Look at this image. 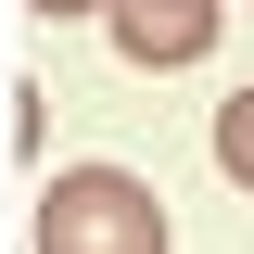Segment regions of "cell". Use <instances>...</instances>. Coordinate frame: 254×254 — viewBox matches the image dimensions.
Masks as SVG:
<instances>
[{
	"label": "cell",
	"instance_id": "cell-1",
	"mask_svg": "<svg viewBox=\"0 0 254 254\" xmlns=\"http://www.w3.org/2000/svg\"><path fill=\"white\" fill-rule=\"evenodd\" d=\"M38 254H165V203L127 165H76L38 190Z\"/></svg>",
	"mask_w": 254,
	"mask_h": 254
},
{
	"label": "cell",
	"instance_id": "cell-3",
	"mask_svg": "<svg viewBox=\"0 0 254 254\" xmlns=\"http://www.w3.org/2000/svg\"><path fill=\"white\" fill-rule=\"evenodd\" d=\"M216 165L254 190V89H242V102H216Z\"/></svg>",
	"mask_w": 254,
	"mask_h": 254
},
{
	"label": "cell",
	"instance_id": "cell-4",
	"mask_svg": "<svg viewBox=\"0 0 254 254\" xmlns=\"http://www.w3.org/2000/svg\"><path fill=\"white\" fill-rule=\"evenodd\" d=\"M38 13H115V0H38Z\"/></svg>",
	"mask_w": 254,
	"mask_h": 254
},
{
	"label": "cell",
	"instance_id": "cell-2",
	"mask_svg": "<svg viewBox=\"0 0 254 254\" xmlns=\"http://www.w3.org/2000/svg\"><path fill=\"white\" fill-rule=\"evenodd\" d=\"M115 51L127 64H203L216 51V0H115Z\"/></svg>",
	"mask_w": 254,
	"mask_h": 254
}]
</instances>
